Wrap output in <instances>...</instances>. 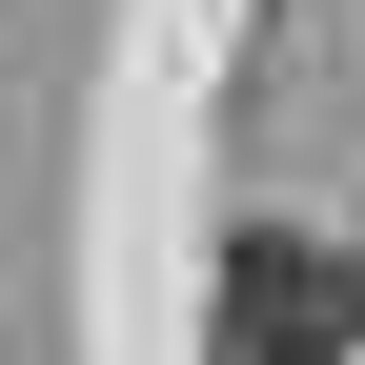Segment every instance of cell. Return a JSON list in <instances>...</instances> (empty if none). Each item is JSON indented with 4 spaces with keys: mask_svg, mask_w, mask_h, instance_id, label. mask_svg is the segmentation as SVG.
I'll return each mask as SVG.
<instances>
[{
    "mask_svg": "<svg viewBox=\"0 0 365 365\" xmlns=\"http://www.w3.org/2000/svg\"><path fill=\"white\" fill-rule=\"evenodd\" d=\"M203 345H223V365H345V345H365V264L304 244V223H244V244H223Z\"/></svg>",
    "mask_w": 365,
    "mask_h": 365,
    "instance_id": "cell-1",
    "label": "cell"
}]
</instances>
